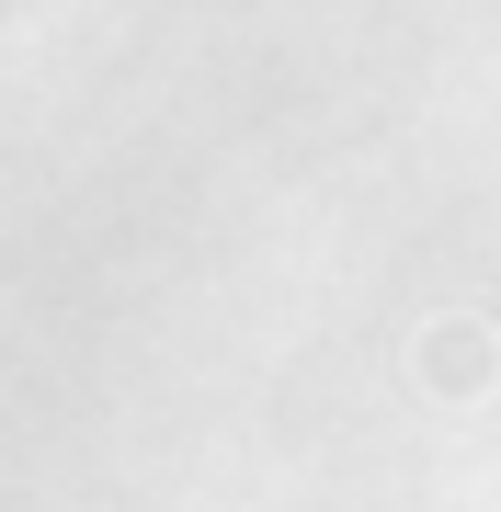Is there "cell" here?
<instances>
[{
  "label": "cell",
  "mask_w": 501,
  "mask_h": 512,
  "mask_svg": "<svg viewBox=\"0 0 501 512\" xmlns=\"http://www.w3.org/2000/svg\"><path fill=\"white\" fill-rule=\"evenodd\" d=\"M410 376H422V399H479V387L501 376V342H490V319H433L422 330V353H410Z\"/></svg>",
  "instance_id": "1"
}]
</instances>
